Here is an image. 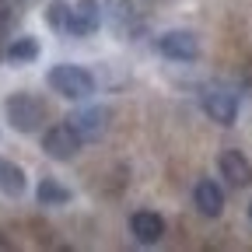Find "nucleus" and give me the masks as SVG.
<instances>
[{"label":"nucleus","mask_w":252,"mask_h":252,"mask_svg":"<svg viewBox=\"0 0 252 252\" xmlns=\"http://www.w3.org/2000/svg\"><path fill=\"white\" fill-rule=\"evenodd\" d=\"M46 84L67 102H88L94 91H98V81L88 67H77V63H56L46 74Z\"/></svg>","instance_id":"obj_1"},{"label":"nucleus","mask_w":252,"mask_h":252,"mask_svg":"<svg viewBox=\"0 0 252 252\" xmlns=\"http://www.w3.org/2000/svg\"><path fill=\"white\" fill-rule=\"evenodd\" d=\"M4 116L11 123V130L18 133H39L46 123V102L32 91H14L4 102Z\"/></svg>","instance_id":"obj_2"},{"label":"nucleus","mask_w":252,"mask_h":252,"mask_svg":"<svg viewBox=\"0 0 252 252\" xmlns=\"http://www.w3.org/2000/svg\"><path fill=\"white\" fill-rule=\"evenodd\" d=\"M154 49L165 60H175V63H196L200 60V39H196V32H189V28L161 32V35L154 39Z\"/></svg>","instance_id":"obj_3"},{"label":"nucleus","mask_w":252,"mask_h":252,"mask_svg":"<svg viewBox=\"0 0 252 252\" xmlns=\"http://www.w3.org/2000/svg\"><path fill=\"white\" fill-rule=\"evenodd\" d=\"M81 147H84V140H81V133L74 130L67 119L53 123L49 130L42 133V154L53 158V161H70V158H77Z\"/></svg>","instance_id":"obj_4"},{"label":"nucleus","mask_w":252,"mask_h":252,"mask_svg":"<svg viewBox=\"0 0 252 252\" xmlns=\"http://www.w3.org/2000/svg\"><path fill=\"white\" fill-rule=\"evenodd\" d=\"M102 18L126 42H133L137 35H144V21L133 11V0H102Z\"/></svg>","instance_id":"obj_5"},{"label":"nucleus","mask_w":252,"mask_h":252,"mask_svg":"<svg viewBox=\"0 0 252 252\" xmlns=\"http://www.w3.org/2000/svg\"><path fill=\"white\" fill-rule=\"evenodd\" d=\"M67 123L81 133V140H84V144H91V140H102V137L109 133L112 109H105V105H84V109L70 112V116H67Z\"/></svg>","instance_id":"obj_6"},{"label":"nucleus","mask_w":252,"mask_h":252,"mask_svg":"<svg viewBox=\"0 0 252 252\" xmlns=\"http://www.w3.org/2000/svg\"><path fill=\"white\" fill-rule=\"evenodd\" d=\"M200 105H203L207 119L217 126H235V119H238V94L231 88H207Z\"/></svg>","instance_id":"obj_7"},{"label":"nucleus","mask_w":252,"mask_h":252,"mask_svg":"<svg viewBox=\"0 0 252 252\" xmlns=\"http://www.w3.org/2000/svg\"><path fill=\"white\" fill-rule=\"evenodd\" d=\"M102 0H77L70 4V21H67V35L74 39H88L102 28Z\"/></svg>","instance_id":"obj_8"},{"label":"nucleus","mask_w":252,"mask_h":252,"mask_svg":"<svg viewBox=\"0 0 252 252\" xmlns=\"http://www.w3.org/2000/svg\"><path fill=\"white\" fill-rule=\"evenodd\" d=\"M217 172H220V179H224L228 186H235V189H245V186L252 182V165H249V158H245L242 151H235V147L220 151Z\"/></svg>","instance_id":"obj_9"},{"label":"nucleus","mask_w":252,"mask_h":252,"mask_svg":"<svg viewBox=\"0 0 252 252\" xmlns=\"http://www.w3.org/2000/svg\"><path fill=\"white\" fill-rule=\"evenodd\" d=\"M130 235L140 245H158L165 238V217L158 210H133L130 214Z\"/></svg>","instance_id":"obj_10"},{"label":"nucleus","mask_w":252,"mask_h":252,"mask_svg":"<svg viewBox=\"0 0 252 252\" xmlns=\"http://www.w3.org/2000/svg\"><path fill=\"white\" fill-rule=\"evenodd\" d=\"M193 207L203 217H220L224 214V189H220L214 179H200L193 186Z\"/></svg>","instance_id":"obj_11"},{"label":"nucleus","mask_w":252,"mask_h":252,"mask_svg":"<svg viewBox=\"0 0 252 252\" xmlns=\"http://www.w3.org/2000/svg\"><path fill=\"white\" fill-rule=\"evenodd\" d=\"M39 60V39L35 35H11L4 46V63L21 67V63H35Z\"/></svg>","instance_id":"obj_12"},{"label":"nucleus","mask_w":252,"mask_h":252,"mask_svg":"<svg viewBox=\"0 0 252 252\" xmlns=\"http://www.w3.org/2000/svg\"><path fill=\"white\" fill-rule=\"evenodd\" d=\"M35 200H39V207H67V203L74 200V193H70V189L63 186L60 179L42 175L39 186H35Z\"/></svg>","instance_id":"obj_13"},{"label":"nucleus","mask_w":252,"mask_h":252,"mask_svg":"<svg viewBox=\"0 0 252 252\" xmlns=\"http://www.w3.org/2000/svg\"><path fill=\"white\" fill-rule=\"evenodd\" d=\"M25 189H28L25 168L14 165L11 158H0V193L11 196V200H18V196H25Z\"/></svg>","instance_id":"obj_14"},{"label":"nucleus","mask_w":252,"mask_h":252,"mask_svg":"<svg viewBox=\"0 0 252 252\" xmlns=\"http://www.w3.org/2000/svg\"><path fill=\"white\" fill-rule=\"evenodd\" d=\"M21 7H25L21 0H0V42L11 39V28L21 18ZM0 60H4V46H0Z\"/></svg>","instance_id":"obj_15"},{"label":"nucleus","mask_w":252,"mask_h":252,"mask_svg":"<svg viewBox=\"0 0 252 252\" xmlns=\"http://www.w3.org/2000/svg\"><path fill=\"white\" fill-rule=\"evenodd\" d=\"M67 21H70V4L67 0H49L46 4V25L53 32H63V35H67Z\"/></svg>","instance_id":"obj_16"},{"label":"nucleus","mask_w":252,"mask_h":252,"mask_svg":"<svg viewBox=\"0 0 252 252\" xmlns=\"http://www.w3.org/2000/svg\"><path fill=\"white\" fill-rule=\"evenodd\" d=\"M7 249H11V242H7V235H4V231H0V252H7Z\"/></svg>","instance_id":"obj_17"},{"label":"nucleus","mask_w":252,"mask_h":252,"mask_svg":"<svg viewBox=\"0 0 252 252\" xmlns=\"http://www.w3.org/2000/svg\"><path fill=\"white\" fill-rule=\"evenodd\" d=\"M249 224H252V200H249Z\"/></svg>","instance_id":"obj_18"}]
</instances>
